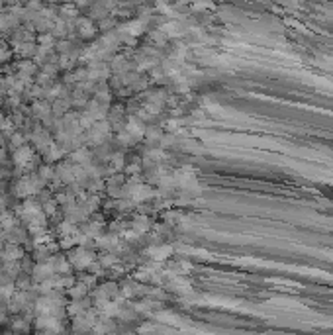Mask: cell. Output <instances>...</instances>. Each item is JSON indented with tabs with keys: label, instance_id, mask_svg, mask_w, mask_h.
Wrapping results in <instances>:
<instances>
[{
	"label": "cell",
	"instance_id": "1",
	"mask_svg": "<svg viewBox=\"0 0 333 335\" xmlns=\"http://www.w3.org/2000/svg\"><path fill=\"white\" fill-rule=\"evenodd\" d=\"M92 259H94V255L90 253V251H86L84 247H79L75 253H71V257H69V261H71V265H75L77 269H88V265L92 263Z\"/></svg>",
	"mask_w": 333,
	"mask_h": 335
},
{
	"label": "cell",
	"instance_id": "2",
	"mask_svg": "<svg viewBox=\"0 0 333 335\" xmlns=\"http://www.w3.org/2000/svg\"><path fill=\"white\" fill-rule=\"evenodd\" d=\"M31 157H33V153L26 143L16 147V151H14V163L20 165V167H26L28 163H31Z\"/></svg>",
	"mask_w": 333,
	"mask_h": 335
},
{
	"label": "cell",
	"instance_id": "3",
	"mask_svg": "<svg viewBox=\"0 0 333 335\" xmlns=\"http://www.w3.org/2000/svg\"><path fill=\"white\" fill-rule=\"evenodd\" d=\"M6 259H10V261H16V259H20V257H24V251L16 245V243H10L8 247H6Z\"/></svg>",
	"mask_w": 333,
	"mask_h": 335
}]
</instances>
